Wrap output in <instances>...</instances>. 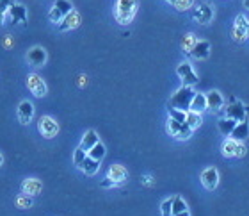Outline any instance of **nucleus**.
Instances as JSON below:
<instances>
[{
    "mask_svg": "<svg viewBox=\"0 0 249 216\" xmlns=\"http://www.w3.org/2000/svg\"><path fill=\"white\" fill-rule=\"evenodd\" d=\"M139 9V0H116L114 18L120 25H128Z\"/></svg>",
    "mask_w": 249,
    "mask_h": 216,
    "instance_id": "obj_1",
    "label": "nucleus"
},
{
    "mask_svg": "<svg viewBox=\"0 0 249 216\" xmlns=\"http://www.w3.org/2000/svg\"><path fill=\"white\" fill-rule=\"evenodd\" d=\"M196 95V91L192 90V86H182L180 90H177V93L171 97L169 100V107H177V109L189 111L191 109V102Z\"/></svg>",
    "mask_w": 249,
    "mask_h": 216,
    "instance_id": "obj_2",
    "label": "nucleus"
},
{
    "mask_svg": "<svg viewBox=\"0 0 249 216\" xmlns=\"http://www.w3.org/2000/svg\"><path fill=\"white\" fill-rule=\"evenodd\" d=\"M213 16H215V11H213L212 2H201V4L196 5V7L192 9V18H194V21L199 23V25L212 23Z\"/></svg>",
    "mask_w": 249,
    "mask_h": 216,
    "instance_id": "obj_3",
    "label": "nucleus"
},
{
    "mask_svg": "<svg viewBox=\"0 0 249 216\" xmlns=\"http://www.w3.org/2000/svg\"><path fill=\"white\" fill-rule=\"evenodd\" d=\"M231 36L237 43H244L249 39V18L246 15H237L231 29Z\"/></svg>",
    "mask_w": 249,
    "mask_h": 216,
    "instance_id": "obj_4",
    "label": "nucleus"
},
{
    "mask_svg": "<svg viewBox=\"0 0 249 216\" xmlns=\"http://www.w3.org/2000/svg\"><path fill=\"white\" fill-rule=\"evenodd\" d=\"M71 9H73V4L70 0H55L53 5L50 7V11H48V20L57 25L59 21H61Z\"/></svg>",
    "mask_w": 249,
    "mask_h": 216,
    "instance_id": "obj_5",
    "label": "nucleus"
},
{
    "mask_svg": "<svg viewBox=\"0 0 249 216\" xmlns=\"http://www.w3.org/2000/svg\"><path fill=\"white\" fill-rule=\"evenodd\" d=\"M167 132H169V136L177 137V139H189L192 136V129L185 121H177L173 118L167 120Z\"/></svg>",
    "mask_w": 249,
    "mask_h": 216,
    "instance_id": "obj_6",
    "label": "nucleus"
},
{
    "mask_svg": "<svg viewBox=\"0 0 249 216\" xmlns=\"http://www.w3.org/2000/svg\"><path fill=\"white\" fill-rule=\"evenodd\" d=\"M177 74H178V77L182 79V86H196L197 82H199V79H197V74L194 72L192 64L187 63V61H183V63L178 64Z\"/></svg>",
    "mask_w": 249,
    "mask_h": 216,
    "instance_id": "obj_7",
    "label": "nucleus"
},
{
    "mask_svg": "<svg viewBox=\"0 0 249 216\" xmlns=\"http://www.w3.org/2000/svg\"><path fill=\"white\" fill-rule=\"evenodd\" d=\"M5 21H11V23H18V25H25L27 23V9L23 4H18V2H13L7 9V15H5Z\"/></svg>",
    "mask_w": 249,
    "mask_h": 216,
    "instance_id": "obj_8",
    "label": "nucleus"
},
{
    "mask_svg": "<svg viewBox=\"0 0 249 216\" xmlns=\"http://www.w3.org/2000/svg\"><path fill=\"white\" fill-rule=\"evenodd\" d=\"M27 88L31 90V93L37 98H41V97L47 95V84H45V80L39 77L37 74H29L27 77Z\"/></svg>",
    "mask_w": 249,
    "mask_h": 216,
    "instance_id": "obj_9",
    "label": "nucleus"
},
{
    "mask_svg": "<svg viewBox=\"0 0 249 216\" xmlns=\"http://www.w3.org/2000/svg\"><path fill=\"white\" fill-rule=\"evenodd\" d=\"M224 115L228 118H233L235 121H244L246 120V106L244 102L237 100V98H231L230 104L224 109Z\"/></svg>",
    "mask_w": 249,
    "mask_h": 216,
    "instance_id": "obj_10",
    "label": "nucleus"
},
{
    "mask_svg": "<svg viewBox=\"0 0 249 216\" xmlns=\"http://www.w3.org/2000/svg\"><path fill=\"white\" fill-rule=\"evenodd\" d=\"M80 21H82V16H80V13H78L77 9H71L61 21H59L57 27H59V31H62V32L73 31V29H77V27L80 25Z\"/></svg>",
    "mask_w": 249,
    "mask_h": 216,
    "instance_id": "obj_11",
    "label": "nucleus"
},
{
    "mask_svg": "<svg viewBox=\"0 0 249 216\" xmlns=\"http://www.w3.org/2000/svg\"><path fill=\"white\" fill-rule=\"evenodd\" d=\"M37 129H39V132H41L45 137L57 136V132H59L57 121L53 120V118H50V116H41V118L37 120Z\"/></svg>",
    "mask_w": 249,
    "mask_h": 216,
    "instance_id": "obj_12",
    "label": "nucleus"
},
{
    "mask_svg": "<svg viewBox=\"0 0 249 216\" xmlns=\"http://www.w3.org/2000/svg\"><path fill=\"white\" fill-rule=\"evenodd\" d=\"M201 184L207 188V190H210V191H213L215 188L219 186V172H217V168H207V170H203L201 172Z\"/></svg>",
    "mask_w": 249,
    "mask_h": 216,
    "instance_id": "obj_13",
    "label": "nucleus"
},
{
    "mask_svg": "<svg viewBox=\"0 0 249 216\" xmlns=\"http://www.w3.org/2000/svg\"><path fill=\"white\" fill-rule=\"evenodd\" d=\"M27 61L31 63V66H43L47 63V50L43 47H32L27 54Z\"/></svg>",
    "mask_w": 249,
    "mask_h": 216,
    "instance_id": "obj_14",
    "label": "nucleus"
},
{
    "mask_svg": "<svg viewBox=\"0 0 249 216\" xmlns=\"http://www.w3.org/2000/svg\"><path fill=\"white\" fill-rule=\"evenodd\" d=\"M224 107V98L217 90H212L207 93V111L219 113Z\"/></svg>",
    "mask_w": 249,
    "mask_h": 216,
    "instance_id": "obj_15",
    "label": "nucleus"
},
{
    "mask_svg": "<svg viewBox=\"0 0 249 216\" xmlns=\"http://www.w3.org/2000/svg\"><path fill=\"white\" fill-rule=\"evenodd\" d=\"M189 56L197 59V61L207 59L208 56H210V41H207V39H199V41H196V45H194L192 50L189 52Z\"/></svg>",
    "mask_w": 249,
    "mask_h": 216,
    "instance_id": "obj_16",
    "label": "nucleus"
},
{
    "mask_svg": "<svg viewBox=\"0 0 249 216\" xmlns=\"http://www.w3.org/2000/svg\"><path fill=\"white\" fill-rule=\"evenodd\" d=\"M107 177L118 186V184H123L124 180L128 179V172H126V168L121 166V164H112L109 168V172H107Z\"/></svg>",
    "mask_w": 249,
    "mask_h": 216,
    "instance_id": "obj_17",
    "label": "nucleus"
},
{
    "mask_svg": "<svg viewBox=\"0 0 249 216\" xmlns=\"http://www.w3.org/2000/svg\"><path fill=\"white\" fill-rule=\"evenodd\" d=\"M43 190V182L39 179H25L21 182V193H25L29 196L39 195Z\"/></svg>",
    "mask_w": 249,
    "mask_h": 216,
    "instance_id": "obj_18",
    "label": "nucleus"
},
{
    "mask_svg": "<svg viewBox=\"0 0 249 216\" xmlns=\"http://www.w3.org/2000/svg\"><path fill=\"white\" fill-rule=\"evenodd\" d=\"M32 116H34V106L29 100H23L18 106V120H20V123L27 125V123H31Z\"/></svg>",
    "mask_w": 249,
    "mask_h": 216,
    "instance_id": "obj_19",
    "label": "nucleus"
},
{
    "mask_svg": "<svg viewBox=\"0 0 249 216\" xmlns=\"http://www.w3.org/2000/svg\"><path fill=\"white\" fill-rule=\"evenodd\" d=\"M248 136H249V123L246 120L237 121L235 129L231 131V134H230V137L235 139V141H244V139H248Z\"/></svg>",
    "mask_w": 249,
    "mask_h": 216,
    "instance_id": "obj_20",
    "label": "nucleus"
},
{
    "mask_svg": "<svg viewBox=\"0 0 249 216\" xmlns=\"http://www.w3.org/2000/svg\"><path fill=\"white\" fill-rule=\"evenodd\" d=\"M78 168L82 170L86 175H94L100 170V161H96V159L89 157V156H88V157L82 161V164H80Z\"/></svg>",
    "mask_w": 249,
    "mask_h": 216,
    "instance_id": "obj_21",
    "label": "nucleus"
},
{
    "mask_svg": "<svg viewBox=\"0 0 249 216\" xmlns=\"http://www.w3.org/2000/svg\"><path fill=\"white\" fill-rule=\"evenodd\" d=\"M98 141H100V139H98V134H96L94 131H88L86 134H84L82 141H80V148H84V150L88 152L89 148H93Z\"/></svg>",
    "mask_w": 249,
    "mask_h": 216,
    "instance_id": "obj_22",
    "label": "nucleus"
},
{
    "mask_svg": "<svg viewBox=\"0 0 249 216\" xmlns=\"http://www.w3.org/2000/svg\"><path fill=\"white\" fill-rule=\"evenodd\" d=\"M219 131H221V134L223 136H230L231 134V131L235 129V125H237V121L233 120V118H228V116H224V118H221L219 120Z\"/></svg>",
    "mask_w": 249,
    "mask_h": 216,
    "instance_id": "obj_23",
    "label": "nucleus"
},
{
    "mask_svg": "<svg viewBox=\"0 0 249 216\" xmlns=\"http://www.w3.org/2000/svg\"><path fill=\"white\" fill-rule=\"evenodd\" d=\"M191 111H196V113H203L207 111V95L203 93H196L194 98L191 102Z\"/></svg>",
    "mask_w": 249,
    "mask_h": 216,
    "instance_id": "obj_24",
    "label": "nucleus"
},
{
    "mask_svg": "<svg viewBox=\"0 0 249 216\" xmlns=\"http://www.w3.org/2000/svg\"><path fill=\"white\" fill-rule=\"evenodd\" d=\"M185 123L189 127H191L192 131L194 129H197V127L201 125L203 123V116H201V113H196V111H187V116H185Z\"/></svg>",
    "mask_w": 249,
    "mask_h": 216,
    "instance_id": "obj_25",
    "label": "nucleus"
},
{
    "mask_svg": "<svg viewBox=\"0 0 249 216\" xmlns=\"http://www.w3.org/2000/svg\"><path fill=\"white\" fill-rule=\"evenodd\" d=\"M105 154H107V150H105V145L104 143H96L93 148H89L88 150V156L89 157H93V159H96V161H102V159L105 157Z\"/></svg>",
    "mask_w": 249,
    "mask_h": 216,
    "instance_id": "obj_26",
    "label": "nucleus"
},
{
    "mask_svg": "<svg viewBox=\"0 0 249 216\" xmlns=\"http://www.w3.org/2000/svg\"><path fill=\"white\" fill-rule=\"evenodd\" d=\"M235 154H237V141L228 137L226 141L223 143V156L224 157H235Z\"/></svg>",
    "mask_w": 249,
    "mask_h": 216,
    "instance_id": "obj_27",
    "label": "nucleus"
},
{
    "mask_svg": "<svg viewBox=\"0 0 249 216\" xmlns=\"http://www.w3.org/2000/svg\"><path fill=\"white\" fill-rule=\"evenodd\" d=\"M196 36H194V34H192V32H189V34H185V36H183V39H182V48H183V52L185 54H189L192 50V47H194V45H196Z\"/></svg>",
    "mask_w": 249,
    "mask_h": 216,
    "instance_id": "obj_28",
    "label": "nucleus"
},
{
    "mask_svg": "<svg viewBox=\"0 0 249 216\" xmlns=\"http://www.w3.org/2000/svg\"><path fill=\"white\" fill-rule=\"evenodd\" d=\"M182 211H187V202L182 196H173V216Z\"/></svg>",
    "mask_w": 249,
    "mask_h": 216,
    "instance_id": "obj_29",
    "label": "nucleus"
},
{
    "mask_svg": "<svg viewBox=\"0 0 249 216\" xmlns=\"http://www.w3.org/2000/svg\"><path fill=\"white\" fill-rule=\"evenodd\" d=\"M16 206L20 207V209H29L32 206V196L25 195V193L18 195L16 196Z\"/></svg>",
    "mask_w": 249,
    "mask_h": 216,
    "instance_id": "obj_30",
    "label": "nucleus"
},
{
    "mask_svg": "<svg viewBox=\"0 0 249 216\" xmlns=\"http://www.w3.org/2000/svg\"><path fill=\"white\" fill-rule=\"evenodd\" d=\"M169 111V118L177 121H185V116H187V111H182V109H177V107H167Z\"/></svg>",
    "mask_w": 249,
    "mask_h": 216,
    "instance_id": "obj_31",
    "label": "nucleus"
},
{
    "mask_svg": "<svg viewBox=\"0 0 249 216\" xmlns=\"http://www.w3.org/2000/svg\"><path fill=\"white\" fill-rule=\"evenodd\" d=\"M194 2H196V0H177V2H175V9L180 11V13L189 11L191 7H194Z\"/></svg>",
    "mask_w": 249,
    "mask_h": 216,
    "instance_id": "obj_32",
    "label": "nucleus"
},
{
    "mask_svg": "<svg viewBox=\"0 0 249 216\" xmlns=\"http://www.w3.org/2000/svg\"><path fill=\"white\" fill-rule=\"evenodd\" d=\"M162 216H173V198H167L160 204Z\"/></svg>",
    "mask_w": 249,
    "mask_h": 216,
    "instance_id": "obj_33",
    "label": "nucleus"
},
{
    "mask_svg": "<svg viewBox=\"0 0 249 216\" xmlns=\"http://www.w3.org/2000/svg\"><path fill=\"white\" fill-rule=\"evenodd\" d=\"M86 157H88V152H86L84 148L78 147L77 150H75V154H73V163L77 164V166H80V164H82V161Z\"/></svg>",
    "mask_w": 249,
    "mask_h": 216,
    "instance_id": "obj_34",
    "label": "nucleus"
},
{
    "mask_svg": "<svg viewBox=\"0 0 249 216\" xmlns=\"http://www.w3.org/2000/svg\"><path fill=\"white\" fill-rule=\"evenodd\" d=\"M246 152H248V148H246L244 141H237V154H235V157H244Z\"/></svg>",
    "mask_w": 249,
    "mask_h": 216,
    "instance_id": "obj_35",
    "label": "nucleus"
},
{
    "mask_svg": "<svg viewBox=\"0 0 249 216\" xmlns=\"http://www.w3.org/2000/svg\"><path fill=\"white\" fill-rule=\"evenodd\" d=\"M7 9H9V5H7V4H2V2H0V25H4L5 15H7Z\"/></svg>",
    "mask_w": 249,
    "mask_h": 216,
    "instance_id": "obj_36",
    "label": "nucleus"
},
{
    "mask_svg": "<svg viewBox=\"0 0 249 216\" xmlns=\"http://www.w3.org/2000/svg\"><path fill=\"white\" fill-rule=\"evenodd\" d=\"M100 186H102V188H112V186H116V184L109 179V177H107L105 180H102V184H100Z\"/></svg>",
    "mask_w": 249,
    "mask_h": 216,
    "instance_id": "obj_37",
    "label": "nucleus"
},
{
    "mask_svg": "<svg viewBox=\"0 0 249 216\" xmlns=\"http://www.w3.org/2000/svg\"><path fill=\"white\" fill-rule=\"evenodd\" d=\"M4 45H5V47H11V45H13V39H11V36H7V38H5Z\"/></svg>",
    "mask_w": 249,
    "mask_h": 216,
    "instance_id": "obj_38",
    "label": "nucleus"
},
{
    "mask_svg": "<svg viewBox=\"0 0 249 216\" xmlns=\"http://www.w3.org/2000/svg\"><path fill=\"white\" fill-rule=\"evenodd\" d=\"M78 79H80V80H78V84H80V86H84V84H86V75H80V77H78Z\"/></svg>",
    "mask_w": 249,
    "mask_h": 216,
    "instance_id": "obj_39",
    "label": "nucleus"
},
{
    "mask_svg": "<svg viewBox=\"0 0 249 216\" xmlns=\"http://www.w3.org/2000/svg\"><path fill=\"white\" fill-rule=\"evenodd\" d=\"M175 216H191V213H189V209H187V211L178 213V215H175Z\"/></svg>",
    "mask_w": 249,
    "mask_h": 216,
    "instance_id": "obj_40",
    "label": "nucleus"
},
{
    "mask_svg": "<svg viewBox=\"0 0 249 216\" xmlns=\"http://www.w3.org/2000/svg\"><path fill=\"white\" fill-rule=\"evenodd\" d=\"M0 2H2V4H7V5H11V4H13V2H15V0H0Z\"/></svg>",
    "mask_w": 249,
    "mask_h": 216,
    "instance_id": "obj_41",
    "label": "nucleus"
},
{
    "mask_svg": "<svg viewBox=\"0 0 249 216\" xmlns=\"http://www.w3.org/2000/svg\"><path fill=\"white\" fill-rule=\"evenodd\" d=\"M144 184H151V177H148V175H146V177H144Z\"/></svg>",
    "mask_w": 249,
    "mask_h": 216,
    "instance_id": "obj_42",
    "label": "nucleus"
},
{
    "mask_svg": "<svg viewBox=\"0 0 249 216\" xmlns=\"http://www.w3.org/2000/svg\"><path fill=\"white\" fill-rule=\"evenodd\" d=\"M244 7H246V9L249 11V0H244Z\"/></svg>",
    "mask_w": 249,
    "mask_h": 216,
    "instance_id": "obj_43",
    "label": "nucleus"
},
{
    "mask_svg": "<svg viewBox=\"0 0 249 216\" xmlns=\"http://www.w3.org/2000/svg\"><path fill=\"white\" fill-rule=\"evenodd\" d=\"M167 4H171V5H175V2H177V0H166Z\"/></svg>",
    "mask_w": 249,
    "mask_h": 216,
    "instance_id": "obj_44",
    "label": "nucleus"
},
{
    "mask_svg": "<svg viewBox=\"0 0 249 216\" xmlns=\"http://www.w3.org/2000/svg\"><path fill=\"white\" fill-rule=\"evenodd\" d=\"M4 164V157H2V154H0V166Z\"/></svg>",
    "mask_w": 249,
    "mask_h": 216,
    "instance_id": "obj_45",
    "label": "nucleus"
}]
</instances>
